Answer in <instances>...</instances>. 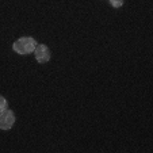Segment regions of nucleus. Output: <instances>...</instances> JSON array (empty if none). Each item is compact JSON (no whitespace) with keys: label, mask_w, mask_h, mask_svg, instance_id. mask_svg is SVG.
Listing matches in <instances>:
<instances>
[{"label":"nucleus","mask_w":153,"mask_h":153,"mask_svg":"<svg viewBox=\"0 0 153 153\" xmlns=\"http://www.w3.org/2000/svg\"><path fill=\"white\" fill-rule=\"evenodd\" d=\"M38 42L34 39L33 37H22L19 39H16L12 45V50L15 53L20 56H25V54H31L34 53L35 48H37Z\"/></svg>","instance_id":"obj_1"},{"label":"nucleus","mask_w":153,"mask_h":153,"mask_svg":"<svg viewBox=\"0 0 153 153\" xmlns=\"http://www.w3.org/2000/svg\"><path fill=\"white\" fill-rule=\"evenodd\" d=\"M14 123H15V114L12 110L6 108L3 113H0V129L1 130L7 131V130H10L14 126Z\"/></svg>","instance_id":"obj_2"},{"label":"nucleus","mask_w":153,"mask_h":153,"mask_svg":"<svg viewBox=\"0 0 153 153\" xmlns=\"http://www.w3.org/2000/svg\"><path fill=\"white\" fill-rule=\"evenodd\" d=\"M34 56H35V60H37L39 64H45L50 60L52 53H50V49L45 45V43H38L35 50H34Z\"/></svg>","instance_id":"obj_3"},{"label":"nucleus","mask_w":153,"mask_h":153,"mask_svg":"<svg viewBox=\"0 0 153 153\" xmlns=\"http://www.w3.org/2000/svg\"><path fill=\"white\" fill-rule=\"evenodd\" d=\"M6 108H8V103H7L6 98L0 95V113H3Z\"/></svg>","instance_id":"obj_4"},{"label":"nucleus","mask_w":153,"mask_h":153,"mask_svg":"<svg viewBox=\"0 0 153 153\" xmlns=\"http://www.w3.org/2000/svg\"><path fill=\"white\" fill-rule=\"evenodd\" d=\"M108 1L114 8H119V7L123 6V0H108Z\"/></svg>","instance_id":"obj_5"}]
</instances>
